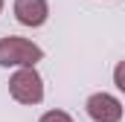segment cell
<instances>
[{
	"label": "cell",
	"mask_w": 125,
	"mask_h": 122,
	"mask_svg": "<svg viewBox=\"0 0 125 122\" xmlns=\"http://www.w3.org/2000/svg\"><path fill=\"white\" fill-rule=\"evenodd\" d=\"M44 58V50L26 38L6 35L0 38V67H35Z\"/></svg>",
	"instance_id": "obj_1"
},
{
	"label": "cell",
	"mask_w": 125,
	"mask_h": 122,
	"mask_svg": "<svg viewBox=\"0 0 125 122\" xmlns=\"http://www.w3.org/2000/svg\"><path fill=\"white\" fill-rule=\"evenodd\" d=\"M9 93L15 102L21 105H38L44 99V81H41V73L35 67H21L12 81H9Z\"/></svg>",
	"instance_id": "obj_2"
},
{
	"label": "cell",
	"mask_w": 125,
	"mask_h": 122,
	"mask_svg": "<svg viewBox=\"0 0 125 122\" xmlns=\"http://www.w3.org/2000/svg\"><path fill=\"white\" fill-rule=\"evenodd\" d=\"M84 108H87V116L93 122H119L122 119V102L111 93H93Z\"/></svg>",
	"instance_id": "obj_3"
},
{
	"label": "cell",
	"mask_w": 125,
	"mask_h": 122,
	"mask_svg": "<svg viewBox=\"0 0 125 122\" xmlns=\"http://www.w3.org/2000/svg\"><path fill=\"white\" fill-rule=\"evenodd\" d=\"M15 18L23 26H44L50 18L47 0H15Z\"/></svg>",
	"instance_id": "obj_4"
},
{
	"label": "cell",
	"mask_w": 125,
	"mask_h": 122,
	"mask_svg": "<svg viewBox=\"0 0 125 122\" xmlns=\"http://www.w3.org/2000/svg\"><path fill=\"white\" fill-rule=\"evenodd\" d=\"M38 122H73V116L64 113V111H50V113H44Z\"/></svg>",
	"instance_id": "obj_5"
},
{
	"label": "cell",
	"mask_w": 125,
	"mask_h": 122,
	"mask_svg": "<svg viewBox=\"0 0 125 122\" xmlns=\"http://www.w3.org/2000/svg\"><path fill=\"white\" fill-rule=\"evenodd\" d=\"M114 84L125 93V61H119V64H116V70H114Z\"/></svg>",
	"instance_id": "obj_6"
},
{
	"label": "cell",
	"mask_w": 125,
	"mask_h": 122,
	"mask_svg": "<svg viewBox=\"0 0 125 122\" xmlns=\"http://www.w3.org/2000/svg\"><path fill=\"white\" fill-rule=\"evenodd\" d=\"M0 12H3V0H0Z\"/></svg>",
	"instance_id": "obj_7"
}]
</instances>
